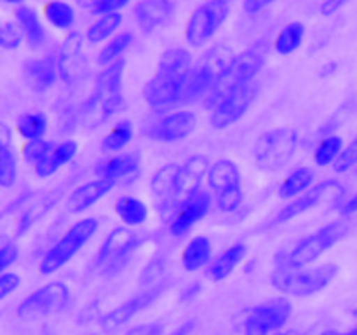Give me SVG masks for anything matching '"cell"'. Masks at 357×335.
Listing matches in <instances>:
<instances>
[{"label":"cell","instance_id":"cell-1","mask_svg":"<svg viewBox=\"0 0 357 335\" xmlns=\"http://www.w3.org/2000/svg\"><path fill=\"white\" fill-rule=\"evenodd\" d=\"M124 68L126 61L119 59L98 75L96 86H94V91L91 93L86 108H84L91 124H100V122L108 121L122 107V103H124V94H122Z\"/></svg>","mask_w":357,"mask_h":335},{"label":"cell","instance_id":"cell-2","mask_svg":"<svg viewBox=\"0 0 357 335\" xmlns=\"http://www.w3.org/2000/svg\"><path fill=\"white\" fill-rule=\"evenodd\" d=\"M338 274L337 264H324L314 269L278 267L271 276L272 286L278 292L293 297H310L323 292Z\"/></svg>","mask_w":357,"mask_h":335},{"label":"cell","instance_id":"cell-3","mask_svg":"<svg viewBox=\"0 0 357 335\" xmlns=\"http://www.w3.org/2000/svg\"><path fill=\"white\" fill-rule=\"evenodd\" d=\"M100 229V222L98 218H82L77 220L70 229H66V232L59 237L58 243L47 251V255L44 257V260L40 262V274L47 276L52 272L59 271L61 267H65L87 243L94 237V234Z\"/></svg>","mask_w":357,"mask_h":335},{"label":"cell","instance_id":"cell-4","mask_svg":"<svg viewBox=\"0 0 357 335\" xmlns=\"http://www.w3.org/2000/svg\"><path fill=\"white\" fill-rule=\"evenodd\" d=\"M145 241L146 234L135 232L124 227L112 230L98 251L96 269H100L103 274H114L121 271Z\"/></svg>","mask_w":357,"mask_h":335},{"label":"cell","instance_id":"cell-5","mask_svg":"<svg viewBox=\"0 0 357 335\" xmlns=\"http://www.w3.org/2000/svg\"><path fill=\"white\" fill-rule=\"evenodd\" d=\"M349 232V223L344 220H337L328 225L321 227L319 230L312 232L310 236L303 237L286 258V265L291 269H303L305 265L312 264L314 260L321 257L326 250H330L333 244L344 239Z\"/></svg>","mask_w":357,"mask_h":335},{"label":"cell","instance_id":"cell-6","mask_svg":"<svg viewBox=\"0 0 357 335\" xmlns=\"http://www.w3.org/2000/svg\"><path fill=\"white\" fill-rule=\"evenodd\" d=\"M232 0H208L188 16L185 24V38L190 45H204L225 23Z\"/></svg>","mask_w":357,"mask_h":335},{"label":"cell","instance_id":"cell-7","mask_svg":"<svg viewBox=\"0 0 357 335\" xmlns=\"http://www.w3.org/2000/svg\"><path fill=\"white\" fill-rule=\"evenodd\" d=\"M258 94V82H229V89L211 114V124L215 129H227L236 124L253 105Z\"/></svg>","mask_w":357,"mask_h":335},{"label":"cell","instance_id":"cell-8","mask_svg":"<svg viewBox=\"0 0 357 335\" xmlns=\"http://www.w3.org/2000/svg\"><path fill=\"white\" fill-rule=\"evenodd\" d=\"M298 135L288 128L272 129L258 138L255 147V159L261 170H279L284 166L296 150Z\"/></svg>","mask_w":357,"mask_h":335},{"label":"cell","instance_id":"cell-9","mask_svg":"<svg viewBox=\"0 0 357 335\" xmlns=\"http://www.w3.org/2000/svg\"><path fill=\"white\" fill-rule=\"evenodd\" d=\"M70 299V288L61 281H51L24 297L17 306L16 314L24 321H37L40 318L54 314L66 306Z\"/></svg>","mask_w":357,"mask_h":335},{"label":"cell","instance_id":"cell-10","mask_svg":"<svg viewBox=\"0 0 357 335\" xmlns=\"http://www.w3.org/2000/svg\"><path fill=\"white\" fill-rule=\"evenodd\" d=\"M291 302L275 297L255 307L244 323V335H272L281 330L291 316Z\"/></svg>","mask_w":357,"mask_h":335},{"label":"cell","instance_id":"cell-11","mask_svg":"<svg viewBox=\"0 0 357 335\" xmlns=\"http://www.w3.org/2000/svg\"><path fill=\"white\" fill-rule=\"evenodd\" d=\"M178 171H180V166L167 164L153 174L152 184H150L157 209L167 222H171L178 204H180L178 201Z\"/></svg>","mask_w":357,"mask_h":335},{"label":"cell","instance_id":"cell-12","mask_svg":"<svg viewBox=\"0 0 357 335\" xmlns=\"http://www.w3.org/2000/svg\"><path fill=\"white\" fill-rule=\"evenodd\" d=\"M167 288H169V283L164 281V283H157V285H153L152 288L138 293L136 297L129 299L128 302L121 304L117 309L110 311V313H108L107 316L101 320V327L108 332H114V330H117V328L124 327V325L128 323L129 320H132L136 314L143 313L146 307L152 306V304L155 302V300L159 299V297L162 295Z\"/></svg>","mask_w":357,"mask_h":335},{"label":"cell","instance_id":"cell-13","mask_svg":"<svg viewBox=\"0 0 357 335\" xmlns=\"http://www.w3.org/2000/svg\"><path fill=\"white\" fill-rule=\"evenodd\" d=\"M211 208V195L204 188H197L190 195L178 204L173 218L169 222V229L173 236H183L187 234L199 220L204 218Z\"/></svg>","mask_w":357,"mask_h":335},{"label":"cell","instance_id":"cell-14","mask_svg":"<svg viewBox=\"0 0 357 335\" xmlns=\"http://www.w3.org/2000/svg\"><path fill=\"white\" fill-rule=\"evenodd\" d=\"M58 68L59 75L66 84H77L79 80L86 79L89 66H87L80 35L72 34L65 38L61 49H59Z\"/></svg>","mask_w":357,"mask_h":335},{"label":"cell","instance_id":"cell-15","mask_svg":"<svg viewBox=\"0 0 357 335\" xmlns=\"http://www.w3.org/2000/svg\"><path fill=\"white\" fill-rule=\"evenodd\" d=\"M197 128V115L190 110L173 112L150 128V136L160 142H180Z\"/></svg>","mask_w":357,"mask_h":335},{"label":"cell","instance_id":"cell-16","mask_svg":"<svg viewBox=\"0 0 357 335\" xmlns=\"http://www.w3.org/2000/svg\"><path fill=\"white\" fill-rule=\"evenodd\" d=\"M185 84L162 72H157L155 77L146 82L145 100L152 108H167L178 103L183 98Z\"/></svg>","mask_w":357,"mask_h":335},{"label":"cell","instance_id":"cell-17","mask_svg":"<svg viewBox=\"0 0 357 335\" xmlns=\"http://www.w3.org/2000/svg\"><path fill=\"white\" fill-rule=\"evenodd\" d=\"M335 191H340V185H338V181H335V180L321 181L319 185L309 188L307 192H303V195H298V198L293 199L288 206H284V208L279 211V215L275 216L274 222L275 223H286V222H289V220L296 218V216H300L302 213L309 211V209H312L314 206H317L319 202H323L324 199H326V195L330 194V192H335Z\"/></svg>","mask_w":357,"mask_h":335},{"label":"cell","instance_id":"cell-18","mask_svg":"<svg viewBox=\"0 0 357 335\" xmlns=\"http://www.w3.org/2000/svg\"><path fill=\"white\" fill-rule=\"evenodd\" d=\"M173 16V0H139L135 7V20L145 34H152L166 27Z\"/></svg>","mask_w":357,"mask_h":335},{"label":"cell","instance_id":"cell-19","mask_svg":"<svg viewBox=\"0 0 357 335\" xmlns=\"http://www.w3.org/2000/svg\"><path fill=\"white\" fill-rule=\"evenodd\" d=\"M114 187L115 180H110V178L100 177L96 180H91L87 184L77 187L70 194L66 206H68V209L72 213H80L89 208V206H93L94 202L100 201V199H103Z\"/></svg>","mask_w":357,"mask_h":335},{"label":"cell","instance_id":"cell-20","mask_svg":"<svg viewBox=\"0 0 357 335\" xmlns=\"http://www.w3.org/2000/svg\"><path fill=\"white\" fill-rule=\"evenodd\" d=\"M265 56H267V47L261 44H257L255 47L246 49L236 56L232 70H230V82H251L257 80L258 72L261 70L265 63Z\"/></svg>","mask_w":357,"mask_h":335},{"label":"cell","instance_id":"cell-21","mask_svg":"<svg viewBox=\"0 0 357 335\" xmlns=\"http://www.w3.org/2000/svg\"><path fill=\"white\" fill-rule=\"evenodd\" d=\"M209 163L206 157L197 156L188 159L187 163L181 164L180 171H178V201H183L187 195L197 191L199 184H201L202 177L209 173Z\"/></svg>","mask_w":357,"mask_h":335},{"label":"cell","instance_id":"cell-22","mask_svg":"<svg viewBox=\"0 0 357 335\" xmlns=\"http://www.w3.org/2000/svg\"><path fill=\"white\" fill-rule=\"evenodd\" d=\"M159 72L180 80L181 84H187V80L190 79L192 72H194L192 54L187 51V49H181V47L169 49V51L164 52L162 58H160Z\"/></svg>","mask_w":357,"mask_h":335},{"label":"cell","instance_id":"cell-23","mask_svg":"<svg viewBox=\"0 0 357 335\" xmlns=\"http://www.w3.org/2000/svg\"><path fill=\"white\" fill-rule=\"evenodd\" d=\"M246 244L236 243L232 246L227 248L225 251L218 255L215 260L209 264L208 267V278L211 281H223L225 278H229L232 274L234 269L243 262V258L246 257Z\"/></svg>","mask_w":357,"mask_h":335},{"label":"cell","instance_id":"cell-24","mask_svg":"<svg viewBox=\"0 0 357 335\" xmlns=\"http://www.w3.org/2000/svg\"><path fill=\"white\" fill-rule=\"evenodd\" d=\"M208 180L216 194H223V192L241 187V171L232 161H216L209 168Z\"/></svg>","mask_w":357,"mask_h":335},{"label":"cell","instance_id":"cell-25","mask_svg":"<svg viewBox=\"0 0 357 335\" xmlns=\"http://www.w3.org/2000/svg\"><path fill=\"white\" fill-rule=\"evenodd\" d=\"M24 72H26V77L33 89L45 91L56 82L59 68L58 63L52 58H38L30 59V61L24 65Z\"/></svg>","mask_w":357,"mask_h":335},{"label":"cell","instance_id":"cell-26","mask_svg":"<svg viewBox=\"0 0 357 335\" xmlns=\"http://www.w3.org/2000/svg\"><path fill=\"white\" fill-rule=\"evenodd\" d=\"M14 16H16L17 24H20L21 31H23L28 44H30L33 49L44 47L45 30L44 27H42L40 20H38V14L35 13L31 7L21 6L14 10Z\"/></svg>","mask_w":357,"mask_h":335},{"label":"cell","instance_id":"cell-27","mask_svg":"<svg viewBox=\"0 0 357 335\" xmlns=\"http://www.w3.org/2000/svg\"><path fill=\"white\" fill-rule=\"evenodd\" d=\"M213 244L209 237L206 236H195L185 244L183 251H181V262L183 267L188 272H195L208 265L209 258H211Z\"/></svg>","mask_w":357,"mask_h":335},{"label":"cell","instance_id":"cell-28","mask_svg":"<svg viewBox=\"0 0 357 335\" xmlns=\"http://www.w3.org/2000/svg\"><path fill=\"white\" fill-rule=\"evenodd\" d=\"M75 154H77V143L73 142V140L61 142L59 145H56L54 149L51 150V154H49V156L38 164V166H35V171H37L38 177L42 178L51 177V174H54L59 168L68 164L70 161L75 157Z\"/></svg>","mask_w":357,"mask_h":335},{"label":"cell","instance_id":"cell-29","mask_svg":"<svg viewBox=\"0 0 357 335\" xmlns=\"http://www.w3.org/2000/svg\"><path fill=\"white\" fill-rule=\"evenodd\" d=\"M115 213L128 227H139L149 218V208L143 201L132 195H122L115 202Z\"/></svg>","mask_w":357,"mask_h":335},{"label":"cell","instance_id":"cell-30","mask_svg":"<svg viewBox=\"0 0 357 335\" xmlns=\"http://www.w3.org/2000/svg\"><path fill=\"white\" fill-rule=\"evenodd\" d=\"M139 170V159L132 154H122V156L110 157L100 166V177L110 178V180H121L129 177Z\"/></svg>","mask_w":357,"mask_h":335},{"label":"cell","instance_id":"cell-31","mask_svg":"<svg viewBox=\"0 0 357 335\" xmlns=\"http://www.w3.org/2000/svg\"><path fill=\"white\" fill-rule=\"evenodd\" d=\"M314 178H316V174H314V171L310 168H298V170L289 173L282 180L281 187H279V195L282 199L296 198L298 194H303V192L309 191Z\"/></svg>","mask_w":357,"mask_h":335},{"label":"cell","instance_id":"cell-32","mask_svg":"<svg viewBox=\"0 0 357 335\" xmlns=\"http://www.w3.org/2000/svg\"><path fill=\"white\" fill-rule=\"evenodd\" d=\"M303 37H305V27L300 21H293L279 31L274 40V49L281 56L293 54L302 45Z\"/></svg>","mask_w":357,"mask_h":335},{"label":"cell","instance_id":"cell-33","mask_svg":"<svg viewBox=\"0 0 357 335\" xmlns=\"http://www.w3.org/2000/svg\"><path fill=\"white\" fill-rule=\"evenodd\" d=\"M122 23V14L119 13H110L103 14L101 17H98L86 31V38L91 44H100V42L110 38L115 31L121 28Z\"/></svg>","mask_w":357,"mask_h":335},{"label":"cell","instance_id":"cell-34","mask_svg":"<svg viewBox=\"0 0 357 335\" xmlns=\"http://www.w3.org/2000/svg\"><path fill=\"white\" fill-rule=\"evenodd\" d=\"M45 20L59 30H68L75 23V10L63 0H49L42 9Z\"/></svg>","mask_w":357,"mask_h":335},{"label":"cell","instance_id":"cell-35","mask_svg":"<svg viewBox=\"0 0 357 335\" xmlns=\"http://www.w3.org/2000/svg\"><path fill=\"white\" fill-rule=\"evenodd\" d=\"M16 129L24 140H40L47 131V119L44 114H23L16 122Z\"/></svg>","mask_w":357,"mask_h":335},{"label":"cell","instance_id":"cell-36","mask_svg":"<svg viewBox=\"0 0 357 335\" xmlns=\"http://www.w3.org/2000/svg\"><path fill=\"white\" fill-rule=\"evenodd\" d=\"M132 40H135V37H132L131 31H124V34L112 37V40L101 49L100 56H98V63L103 66H110L112 63L119 61V56L132 44Z\"/></svg>","mask_w":357,"mask_h":335},{"label":"cell","instance_id":"cell-37","mask_svg":"<svg viewBox=\"0 0 357 335\" xmlns=\"http://www.w3.org/2000/svg\"><path fill=\"white\" fill-rule=\"evenodd\" d=\"M132 140V124L129 121H121L112 126L110 131L103 138V149L107 152L122 150Z\"/></svg>","mask_w":357,"mask_h":335},{"label":"cell","instance_id":"cell-38","mask_svg":"<svg viewBox=\"0 0 357 335\" xmlns=\"http://www.w3.org/2000/svg\"><path fill=\"white\" fill-rule=\"evenodd\" d=\"M342 142L340 136H328L323 142L317 145L316 154H314V161H316L317 166H330V164L337 163V159L342 154Z\"/></svg>","mask_w":357,"mask_h":335},{"label":"cell","instance_id":"cell-39","mask_svg":"<svg viewBox=\"0 0 357 335\" xmlns=\"http://www.w3.org/2000/svg\"><path fill=\"white\" fill-rule=\"evenodd\" d=\"M0 154H2V157H0V184H2L3 188H9L16 184L17 178L16 156L7 147V143H2Z\"/></svg>","mask_w":357,"mask_h":335},{"label":"cell","instance_id":"cell-40","mask_svg":"<svg viewBox=\"0 0 357 335\" xmlns=\"http://www.w3.org/2000/svg\"><path fill=\"white\" fill-rule=\"evenodd\" d=\"M52 149H54V147H52L47 140H28L23 145V157L26 163L38 166V164L51 154Z\"/></svg>","mask_w":357,"mask_h":335},{"label":"cell","instance_id":"cell-41","mask_svg":"<svg viewBox=\"0 0 357 335\" xmlns=\"http://www.w3.org/2000/svg\"><path fill=\"white\" fill-rule=\"evenodd\" d=\"M21 38H23L21 28H17L10 21L2 24V28H0V45L3 49H17L21 44Z\"/></svg>","mask_w":357,"mask_h":335},{"label":"cell","instance_id":"cell-42","mask_svg":"<svg viewBox=\"0 0 357 335\" xmlns=\"http://www.w3.org/2000/svg\"><path fill=\"white\" fill-rule=\"evenodd\" d=\"M243 199H244L243 188L241 187L232 188V191H227L223 192V194H218V208L227 213L236 211V209L243 204Z\"/></svg>","mask_w":357,"mask_h":335},{"label":"cell","instance_id":"cell-43","mask_svg":"<svg viewBox=\"0 0 357 335\" xmlns=\"http://www.w3.org/2000/svg\"><path fill=\"white\" fill-rule=\"evenodd\" d=\"M354 164H357V136L349 143V147H345V149L342 150L340 157H338L337 163H335V170L342 173V171L351 170Z\"/></svg>","mask_w":357,"mask_h":335},{"label":"cell","instance_id":"cell-44","mask_svg":"<svg viewBox=\"0 0 357 335\" xmlns=\"http://www.w3.org/2000/svg\"><path fill=\"white\" fill-rule=\"evenodd\" d=\"M20 283H21L20 274L3 271V274L0 276V299H7V297H9L10 293L20 286Z\"/></svg>","mask_w":357,"mask_h":335},{"label":"cell","instance_id":"cell-45","mask_svg":"<svg viewBox=\"0 0 357 335\" xmlns=\"http://www.w3.org/2000/svg\"><path fill=\"white\" fill-rule=\"evenodd\" d=\"M17 258V246L9 241H3L2 248H0V269L6 271L9 265H13Z\"/></svg>","mask_w":357,"mask_h":335},{"label":"cell","instance_id":"cell-46","mask_svg":"<svg viewBox=\"0 0 357 335\" xmlns=\"http://www.w3.org/2000/svg\"><path fill=\"white\" fill-rule=\"evenodd\" d=\"M131 0H96V6H94V13L98 14H110V13H119L122 7H126Z\"/></svg>","mask_w":357,"mask_h":335},{"label":"cell","instance_id":"cell-47","mask_svg":"<svg viewBox=\"0 0 357 335\" xmlns=\"http://www.w3.org/2000/svg\"><path fill=\"white\" fill-rule=\"evenodd\" d=\"M126 335H162V325L160 323H142L129 328Z\"/></svg>","mask_w":357,"mask_h":335},{"label":"cell","instance_id":"cell-48","mask_svg":"<svg viewBox=\"0 0 357 335\" xmlns=\"http://www.w3.org/2000/svg\"><path fill=\"white\" fill-rule=\"evenodd\" d=\"M349 2H351V0H324L323 6H321V14H323V16H333L335 13H338V10L344 6H347Z\"/></svg>","mask_w":357,"mask_h":335},{"label":"cell","instance_id":"cell-49","mask_svg":"<svg viewBox=\"0 0 357 335\" xmlns=\"http://www.w3.org/2000/svg\"><path fill=\"white\" fill-rule=\"evenodd\" d=\"M274 2L275 0H244L243 7L248 14H257Z\"/></svg>","mask_w":357,"mask_h":335},{"label":"cell","instance_id":"cell-50","mask_svg":"<svg viewBox=\"0 0 357 335\" xmlns=\"http://www.w3.org/2000/svg\"><path fill=\"white\" fill-rule=\"evenodd\" d=\"M194 327H195L194 321H187V323L180 325V327L176 328V330L171 332L169 335H190V332L194 330Z\"/></svg>","mask_w":357,"mask_h":335},{"label":"cell","instance_id":"cell-51","mask_svg":"<svg viewBox=\"0 0 357 335\" xmlns=\"http://www.w3.org/2000/svg\"><path fill=\"white\" fill-rule=\"evenodd\" d=\"M356 211H357V194L352 195V198L345 202L344 208H342V213H344V215H352V213Z\"/></svg>","mask_w":357,"mask_h":335},{"label":"cell","instance_id":"cell-52","mask_svg":"<svg viewBox=\"0 0 357 335\" xmlns=\"http://www.w3.org/2000/svg\"><path fill=\"white\" fill-rule=\"evenodd\" d=\"M199 292H201V285H199V283H197V285H190L187 290H185L183 295H181V300L194 299V297H197Z\"/></svg>","mask_w":357,"mask_h":335},{"label":"cell","instance_id":"cell-53","mask_svg":"<svg viewBox=\"0 0 357 335\" xmlns=\"http://www.w3.org/2000/svg\"><path fill=\"white\" fill-rule=\"evenodd\" d=\"M278 335H309V334H305V332L302 330H289V332H284V334H278Z\"/></svg>","mask_w":357,"mask_h":335},{"label":"cell","instance_id":"cell-54","mask_svg":"<svg viewBox=\"0 0 357 335\" xmlns=\"http://www.w3.org/2000/svg\"><path fill=\"white\" fill-rule=\"evenodd\" d=\"M321 335H342V334H338V332H333V330H328V332H323Z\"/></svg>","mask_w":357,"mask_h":335},{"label":"cell","instance_id":"cell-55","mask_svg":"<svg viewBox=\"0 0 357 335\" xmlns=\"http://www.w3.org/2000/svg\"><path fill=\"white\" fill-rule=\"evenodd\" d=\"M3 2H6V3H21L23 0H3Z\"/></svg>","mask_w":357,"mask_h":335},{"label":"cell","instance_id":"cell-56","mask_svg":"<svg viewBox=\"0 0 357 335\" xmlns=\"http://www.w3.org/2000/svg\"><path fill=\"white\" fill-rule=\"evenodd\" d=\"M344 335H357V327L352 328V330L349 332V334H344Z\"/></svg>","mask_w":357,"mask_h":335}]
</instances>
